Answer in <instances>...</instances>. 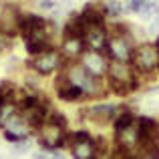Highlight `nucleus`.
Listing matches in <instances>:
<instances>
[{"label": "nucleus", "mask_w": 159, "mask_h": 159, "mask_svg": "<svg viewBox=\"0 0 159 159\" xmlns=\"http://www.w3.org/2000/svg\"><path fill=\"white\" fill-rule=\"evenodd\" d=\"M109 85L117 95H129L131 91L137 89V79L133 75L129 62L123 61H113L109 62Z\"/></svg>", "instance_id": "nucleus-1"}, {"label": "nucleus", "mask_w": 159, "mask_h": 159, "mask_svg": "<svg viewBox=\"0 0 159 159\" xmlns=\"http://www.w3.org/2000/svg\"><path fill=\"white\" fill-rule=\"evenodd\" d=\"M105 51L109 52V57H111L113 61L131 62L133 51H135V48H133L131 40H129L125 26H117L115 28V32H113V34L109 36V40H107V48Z\"/></svg>", "instance_id": "nucleus-2"}, {"label": "nucleus", "mask_w": 159, "mask_h": 159, "mask_svg": "<svg viewBox=\"0 0 159 159\" xmlns=\"http://www.w3.org/2000/svg\"><path fill=\"white\" fill-rule=\"evenodd\" d=\"M65 77H66V81H69V83L77 85L85 95H97L99 89H101L99 77L91 75L89 70H87L85 66L81 65V62H75V65H70L69 69L65 70Z\"/></svg>", "instance_id": "nucleus-3"}, {"label": "nucleus", "mask_w": 159, "mask_h": 159, "mask_svg": "<svg viewBox=\"0 0 159 159\" xmlns=\"http://www.w3.org/2000/svg\"><path fill=\"white\" fill-rule=\"evenodd\" d=\"M133 66L139 73H151L159 66V47L157 44H141L133 51V58H131Z\"/></svg>", "instance_id": "nucleus-4"}, {"label": "nucleus", "mask_w": 159, "mask_h": 159, "mask_svg": "<svg viewBox=\"0 0 159 159\" xmlns=\"http://www.w3.org/2000/svg\"><path fill=\"white\" fill-rule=\"evenodd\" d=\"M36 135L43 147L47 149H57L65 143V125L54 123V121L47 119L39 129H36Z\"/></svg>", "instance_id": "nucleus-5"}, {"label": "nucleus", "mask_w": 159, "mask_h": 159, "mask_svg": "<svg viewBox=\"0 0 159 159\" xmlns=\"http://www.w3.org/2000/svg\"><path fill=\"white\" fill-rule=\"evenodd\" d=\"M62 58L65 57H62L58 51L48 48V51H44L40 54H34V58L30 61V66L39 75H52L62 66Z\"/></svg>", "instance_id": "nucleus-6"}, {"label": "nucleus", "mask_w": 159, "mask_h": 159, "mask_svg": "<svg viewBox=\"0 0 159 159\" xmlns=\"http://www.w3.org/2000/svg\"><path fill=\"white\" fill-rule=\"evenodd\" d=\"M79 62H81L83 66H85L87 70H89L91 75H95V77H105L107 70H109V62L107 58L103 57L101 51H95V48H89V51H83V54L79 57Z\"/></svg>", "instance_id": "nucleus-7"}, {"label": "nucleus", "mask_w": 159, "mask_h": 159, "mask_svg": "<svg viewBox=\"0 0 159 159\" xmlns=\"http://www.w3.org/2000/svg\"><path fill=\"white\" fill-rule=\"evenodd\" d=\"M107 40L109 34L105 30V24H89L85 32V43L89 48H95V51H105L107 48Z\"/></svg>", "instance_id": "nucleus-8"}, {"label": "nucleus", "mask_w": 159, "mask_h": 159, "mask_svg": "<svg viewBox=\"0 0 159 159\" xmlns=\"http://www.w3.org/2000/svg\"><path fill=\"white\" fill-rule=\"evenodd\" d=\"M117 145L123 149H129V151L133 147H139V125H137V121L129 127L117 131Z\"/></svg>", "instance_id": "nucleus-9"}, {"label": "nucleus", "mask_w": 159, "mask_h": 159, "mask_svg": "<svg viewBox=\"0 0 159 159\" xmlns=\"http://www.w3.org/2000/svg\"><path fill=\"white\" fill-rule=\"evenodd\" d=\"M137 125H139V143H145V141H159V125L155 119L151 117H141L137 119Z\"/></svg>", "instance_id": "nucleus-10"}, {"label": "nucleus", "mask_w": 159, "mask_h": 159, "mask_svg": "<svg viewBox=\"0 0 159 159\" xmlns=\"http://www.w3.org/2000/svg\"><path fill=\"white\" fill-rule=\"evenodd\" d=\"M87 43H85V36H65V43H62V57L65 58H79L85 51Z\"/></svg>", "instance_id": "nucleus-11"}, {"label": "nucleus", "mask_w": 159, "mask_h": 159, "mask_svg": "<svg viewBox=\"0 0 159 159\" xmlns=\"http://www.w3.org/2000/svg\"><path fill=\"white\" fill-rule=\"evenodd\" d=\"M89 115L95 123L99 125H105L107 121H113L117 117V107L115 105H95L93 109H89Z\"/></svg>", "instance_id": "nucleus-12"}, {"label": "nucleus", "mask_w": 159, "mask_h": 159, "mask_svg": "<svg viewBox=\"0 0 159 159\" xmlns=\"http://www.w3.org/2000/svg\"><path fill=\"white\" fill-rule=\"evenodd\" d=\"M4 127L10 129V131H14V133H20V135H24V137H26L30 131H34V129L30 127V123L26 121V117H24L22 113H18V111H16L14 115L8 117L6 123H4Z\"/></svg>", "instance_id": "nucleus-13"}, {"label": "nucleus", "mask_w": 159, "mask_h": 159, "mask_svg": "<svg viewBox=\"0 0 159 159\" xmlns=\"http://www.w3.org/2000/svg\"><path fill=\"white\" fill-rule=\"evenodd\" d=\"M73 147V155L77 159H91L97 155V149H95V141L87 139V141H77V143L70 145Z\"/></svg>", "instance_id": "nucleus-14"}, {"label": "nucleus", "mask_w": 159, "mask_h": 159, "mask_svg": "<svg viewBox=\"0 0 159 159\" xmlns=\"http://www.w3.org/2000/svg\"><path fill=\"white\" fill-rule=\"evenodd\" d=\"M87 20L83 18V14L81 16H75L73 20H69L66 22V26H65V36H85V32H87Z\"/></svg>", "instance_id": "nucleus-15"}, {"label": "nucleus", "mask_w": 159, "mask_h": 159, "mask_svg": "<svg viewBox=\"0 0 159 159\" xmlns=\"http://www.w3.org/2000/svg\"><path fill=\"white\" fill-rule=\"evenodd\" d=\"M105 12V10H103ZM103 12L95 6H87L85 12H83V18L87 20V24H105V18H103Z\"/></svg>", "instance_id": "nucleus-16"}, {"label": "nucleus", "mask_w": 159, "mask_h": 159, "mask_svg": "<svg viewBox=\"0 0 159 159\" xmlns=\"http://www.w3.org/2000/svg\"><path fill=\"white\" fill-rule=\"evenodd\" d=\"M133 123H135V117H133L129 111H125V113H121V115L115 117V131L125 129V127H129V125H133Z\"/></svg>", "instance_id": "nucleus-17"}, {"label": "nucleus", "mask_w": 159, "mask_h": 159, "mask_svg": "<svg viewBox=\"0 0 159 159\" xmlns=\"http://www.w3.org/2000/svg\"><path fill=\"white\" fill-rule=\"evenodd\" d=\"M121 12H123V4L119 2V0H109L105 4V14L109 16H119Z\"/></svg>", "instance_id": "nucleus-18"}, {"label": "nucleus", "mask_w": 159, "mask_h": 159, "mask_svg": "<svg viewBox=\"0 0 159 159\" xmlns=\"http://www.w3.org/2000/svg\"><path fill=\"white\" fill-rule=\"evenodd\" d=\"M157 12H159V6H157V4L147 2V0H145L143 6H141V10H139V14L143 16V18H151V16H153V14H157Z\"/></svg>", "instance_id": "nucleus-19"}, {"label": "nucleus", "mask_w": 159, "mask_h": 159, "mask_svg": "<svg viewBox=\"0 0 159 159\" xmlns=\"http://www.w3.org/2000/svg\"><path fill=\"white\" fill-rule=\"evenodd\" d=\"M4 139H6V141H10V143H18V141L26 139V137H24V135H20V133H14V131H10V129H6V127H4Z\"/></svg>", "instance_id": "nucleus-20"}, {"label": "nucleus", "mask_w": 159, "mask_h": 159, "mask_svg": "<svg viewBox=\"0 0 159 159\" xmlns=\"http://www.w3.org/2000/svg\"><path fill=\"white\" fill-rule=\"evenodd\" d=\"M143 2L145 0H125V8L131 10V12H139L141 6H143Z\"/></svg>", "instance_id": "nucleus-21"}, {"label": "nucleus", "mask_w": 159, "mask_h": 159, "mask_svg": "<svg viewBox=\"0 0 159 159\" xmlns=\"http://www.w3.org/2000/svg\"><path fill=\"white\" fill-rule=\"evenodd\" d=\"M87 139H91L89 133L87 131H79V133H75V135H70V145L77 143V141H87Z\"/></svg>", "instance_id": "nucleus-22"}, {"label": "nucleus", "mask_w": 159, "mask_h": 159, "mask_svg": "<svg viewBox=\"0 0 159 159\" xmlns=\"http://www.w3.org/2000/svg\"><path fill=\"white\" fill-rule=\"evenodd\" d=\"M40 6H43L44 10H51V8H54V4L51 2V0H43V2H40Z\"/></svg>", "instance_id": "nucleus-23"}, {"label": "nucleus", "mask_w": 159, "mask_h": 159, "mask_svg": "<svg viewBox=\"0 0 159 159\" xmlns=\"http://www.w3.org/2000/svg\"><path fill=\"white\" fill-rule=\"evenodd\" d=\"M157 69H159V66H157Z\"/></svg>", "instance_id": "nucleus-24"}]
</instances>
